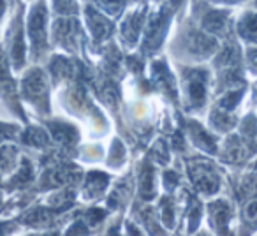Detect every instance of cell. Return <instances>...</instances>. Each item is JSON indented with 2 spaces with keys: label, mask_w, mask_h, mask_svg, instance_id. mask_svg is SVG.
Here are the masks:
<instances>
[]
</instances>
